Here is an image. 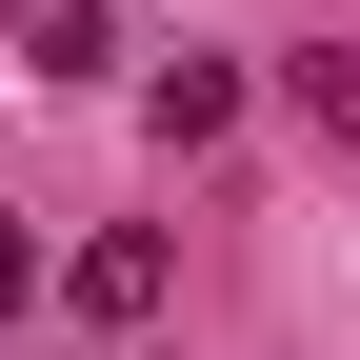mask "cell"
Segmentation results:
<instances>
[{"label": "cell", "mask_w": 360, "mask_h": 360, "mask_svg": "<svg viewBox=\"0 0 360 360\" xmlns=\"http://www.w3.org/2000/svg\"><path fill=\"white\" fill-rule=\"evenodd\" d=\"M160 281H180V260L141 240V220H120V240H80V281H60V300H80V321H120V340H141V321H160Z\"/></svg>", "instance_id": "obj_1"}, {"label": "cell", "mask_w": 360, "mask_h": 360, "mask_svg": "<svg viewBox=\"0 0 360 360\" xmlns=\"http://www.w3.org/2000/svg\"><path fill=\"white\" fill-rule=\"evenodd\" d=\"M141 120H160V141H180V160H200V141H220V120H240V80H220V60H160V101H141Z\"/></svg>", "instance_id": "obj_2"}, {"label": "cell", "mask_w": 360, "mask_h": 360, "mask_svg": "<svg viewBox=\"0 0 360 360\" xmlns=\"http://www.w3.org/2000/svg\"><path fill=\"white\" fill-rule=\"evenodd\" d=\"M300 101H321L340 141H360V40H321V60H300Z\"/></svg>", "instance_id": "obj_3"}, {"label": "cell", "mask_w": 360, "mask_h": 360, "mask_svg": "<svg viewBox=\"0 0 360 360\" xmlns=\"http://www.w3.org/2000/svg\"><path fill=\"white\" fill-rule=\"evenodd\" d=\"M20 281H40V260H20V220H0V321H20Z\"/></svg>", "instance_id": "obj_4"}]
</instances>
